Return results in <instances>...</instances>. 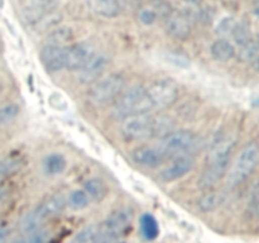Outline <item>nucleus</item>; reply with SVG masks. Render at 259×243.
<instances>
[{
	"label": "nucleus",
	"instance_id": "nucleus-1",
	"mask_svg": "<svg viewBox=\"0 0 259 243\" xmlns=\"http://www.w3.org/2000/svg\"><path fill=\"white\" fill-rule=\"evenodd\" d=\"M153 108L154 106L146 88L141 85H133L128 89H124L123 93L114 101L113 115L116 119H123L133 114L149 113V110Z\"/></svg>",
	"mask_w": 259,
	"mask_h": 243
},
{
	"label": "nucleus",
	"instance_id": "nucleus-2",
	"mask_svg": "<svg viewBox=\"0 0 259 243\" xmlns=\"http://www.w3.org/2000/svg\"><path fill=\"white\" fill-rule=\"evenodd\" d=\"M67 205V199L63 195L56 194L38 204L34 209L30 210L20 223V229L24 233L33 232L39 229L47 222L58 217L65 210Z\"/></svg>",
	"mask_w": 259,
	"mask_h": 243
},
{
	"label": "nucleus",
	"instance_id": "nucleus-3",
	"mask_svg": "<svg viewBox=\"0 0 259 243\" xmlns=\"http://www.w3.org/2000/svg\"><path fill=\"white\" fill-rule=\"evenodd\" d=\"M126 85L125 77L119 72L108 73L91 84L88 99L93 105L104 106L114 103L124 91Z\"/></svg>",
	"mask_w": 259,
	"mask_h": 243
},
{
	"label": "nucleus",
	"instance_id": "nucleus-4",
	"mask_svg": "<svg viewBox=\"0 0 259 243\" xmlns=\"http://www.w3.org/2000/svg\"><path fill=\"white\" fill-rule=\"evenodd\" d=\"M259 161V146L255 142H250L243 147L235 158L232 169L228 171L227 184L229 187H238L247 181L257 167Z\"/></svg>",
	"mask_w": 259,
	"mask_h": 243
},
{
	"label": "nucleus",
	"instance_id": "nucleus-5",
	"mask_svg": "<svg viewBox=\"0 0 259 243\" xmlns=\"http://www.w3.org/2000/svg\"><path fill=\"white\" fill-rule=\"evenodd\" d=\"M201 138L191 131H172L159 138L158 147L168 156L192 154L201 147Z\"/></svg>",
	"mask_w": 259,
	"mask_h": 243
},
{
	"label": "nucleus",
	"instance_id": "nucleus-6",
	"mask_svg": "<svg viewBox=\"0 0 259 243\" xmlns=\"http://www.w3.org/2000/svg\"><path fill=\"white\" fill-rule=\"evenodd\" d=\"M133 218L134 210L129 207H123L114 210L104 220L95 243H114L131 227Z\"/></svg>",
	"mask_w": 259,
	"mask_h": 243
},
{
	"label": "nucleus",
	"instance_id": "nucleus-7",
	"mask_svg": "<svg viewBox=\"0 0 259 243\" xmlns=\"http://www.w3.org/2000/svg\"><path fill=\"white\" fill-rule=\"evenodd\" d=\"M120 120V133L126 141L142 142L154 138L153 115L148 113L133 114Z\"/></svg>",
	"mask_w": 259,
	"mask_h": 243
},
{
	"label": "nucleus",
	"instance_id": "nucleus-8",
	"mask_svg": "<svg viewBox=\"0 0 259 243\" xmlns=\"http://www.w3.org/2000/svg\"><path fill=\"white\" fill-rule=\"evenodd\" d=\"M154 108H168L174 105L180 95V88L172 78H158L146 88Z\"/></svg>",
	"mask_w": 259,
	"mask_h": 243
},
{
	"label": "nucleus",
	"instance_id": "nucleus-9",
	"mask_svg": "<svg viewBox=\"0 0 259 243\" xmlns=\"http://www.w3.org/2000/svg\"><path fill=\"white\" fill-rule=\"evenodd\" d=\"M96 53L98 52H96L95 47L89 42L73 43V45L66 46V70L80 71Z\"/></svg>",
	"mask_w": 259,
	"mask_h": 243
},
{
	"label": "nucleus",
	"instance_id": "nucleus-10",
	"mask_svg": "<svg viewBox=\"0 0 259 243\" xmlns=\"http://www.w3.org/2000/svg\"><path fill=\"white\" fill-rule=\"evenodd\" d=\"M131 157L137 165L146 169H157L162 166L167 158V154L158 146H138L131 152Z\"/></svg>",
	"mask_w": 259,
	"mask_h": 243
},
{
	"label": "nucleus",
	"instance_id": "nucleus-11",
	"mask_svg": "<svg viewBox=\"0 0 259 243\" xmlns=\"http://www.w3.org/2000/svg\"><path fill=\"white\" fill-rule=\"evenodd\" d=\"M195 167V159L191 154H182V156H176L174 161L167 165L161 172L158 177L163 182H172L176 180L182 179L186 176L189 172L192 171Z\"/></svg>",
	"mask_w": 259,
	"mask_h": 243
},
{
	"label": "nucleus",
	"instance_id": "nucleus-12",
	"mask_svg": "<svg viewBox=\"0 0 259 243\" xmlns=\"http://www.w3.org/2000/svg\"><path fill=\"white\" fill-rule=\"evenodd\" d=\"M109 61L108 56L104 53H96L80 71H78V78L81 84H94L99 78L103 77L108 68Z\"/></svg>",
	"mask_w": 259,
	"mask_h": 243
},
{
	"label": "nucleus",
	"instance_id": "nucleus-13",
	"mask_svg": "<svg viewBox=\"0 0 259 243\" xmlns=\"http://www.w3.org/2000/svg\"><path fill=\"white\" fill-rule=\"evenodd\" d=\"M57 0H29L23 8V19L27 24L33 27L45 15L57 9Z\"/></svg>",
	"mask_w": 259,
	"mask_h": 243
},
{
	"label": "nucleus",
	"instance_id": "nucleus-14",
	"mask_svg": "<svg viewBox=\"0 0 259 243\" xmlns=\"http://www.w3.org/2000/svg\"><path fill=\"white\" fill-rule=\"evenodd\" d=\"M66 47L46 46L40 50L39 58L47 72L56 73L66 70Z\"/></svg>",
	"mask_w": 259,
	"mask_h": 243
},
{
	"label": "nucleus",
	"instance_id": "nucleus-15",
	"mask_svg": "<svg viewBox=\"0 0 259 243\" xmlns=\"http://www.w3.org/2000/svg\"><path fill=\"white\" fill-rule=\"evenodd\" d=\"M235 143H237V141L233 136H223L219 139H217L207 152V164L230 162Z\"/></svg>",
	"mask_w": 259,
	"mask_h": 243
},
{
	"label": "nucleus",
	"instance_id": "nucleus-16",
	"mask_svg": "<svg viewBox=\"0 0 259 243\" xmlns=\"http://www.w3.org/2000/svg\"><path fill=\"white\" fill-rule=\"evenodd\" d=\"M166 33L177 40H185L191 35V24L189 18L182 13L172 12L164 23Z\"/></svg>",
	"mask_w": 259,
	"mask_h": 243
},
{
	"label": "nucleus",
	"instance_id": "nucleus-17",
	"mask_svg": "<svg viewBox=\"0 0 259 243\" xmlns=\"http://www.w3.org/2000/svg\"><path fill=\"white\" fill-rule=\"evenodd\" d=\"M230 162H218V164H206V167L200 175L197 185L202 190H211L229 171Z\"/></svg>",
	"mask_w": 259,
	"mask_h": 243
},
{
	"label": "nucleus",
	"instance_id": "nucleus-18",
	"mask_svg": "<svg viewBox=\"0 0 259 243\" xmlns=\"http://www.w3.org/2000/svg\"><path fill=\"white\" fill-rule=\"evenodd\" d=\"M73 39V30L70 27L58 25L55 29L50 30L46 35V46L66 47Z\"/></svg>",
	"mask_w": 259,
	"mask_h": 243
},
{
	"label": "nucleus",
	"instance_id": "nucleus-19",
	"mask_svg": "<svg viewBox=\"0 0 259 243\" xmlns=\"http://www.w3.org/2000/svg\"><path fill=\"white\" fill-rule=\"evenodd\" d=\"M210 55L217 61L228 62L235 56V47L232 42L225 38H219L210 46Z\"/></svg>",
	"mask_w": 259,
	"mask_h": 243
},
{
	"label": "nucleus",
	"instance_id": "nucleus-20",
	"mask_svg": "<svg viewBox=\"0 0 259 243\" xmlns=\"http://www.w3.org/2000/svg\"><path fill=\"white\" fill-rule=\"evenodd\" d=\"M91 8L98 15L104 18H116L120 14L119 0H90Z\"/></svg>",
	"mask_w": 259,
	"mask_h": 243
},
{
	"label": "nucleus",
	"instance_id": "nucleus-21",
	"mask_svg": "<svg viewBox=\"0 0 259 243\" xmlns=\"http://www.w3.org/2000/svg\"><path fill=\"white\" fill-rule=\"evenodd\" d=\"M83 190L89 195L90 200L103 201L108 195V186L105 182L99 177H89L83 181Z\"/></svg>",
	"mask_w": 259,
	"mask_h": 243
},
{
	"label": "nucleus",
	"instance_id": "nucleus-22",
	"mask_svg": "<svg viewBox=\"0 0 259 243\" xmlns=\"http://www.w3.org/2000/svg\"><path fill=\"white\" fill-rule=\"evenodd\" d=\"M223 201H224V195L222 192L206 190V192L197 200V209L202 213H211L217 210L223 204Z\"/></svg>",
	"mask_w": 259,
	"mask_h": 243
},
{
	"label": "nucleus",
	"instance_id": "nucleus-23",
	"mask_svg": "<svg viewBox=\"0 0 259 243\" xmlns=\"http://www.w3.org/2000/svg\"><path fill=\"white\" fill-rule=\"evenodd\" d=\"M43 169L50 176H58L67 169V159L61 153H51L43 159Z\"/></svg>",
	"mask_w": 259,
	"mask_h": 243
},
{
	"label": "nucleus",
	"instance_id": "nucleus-24",
	"mask_svg": "<svg viewBox=\"0 0 259 243\" xmlns=\"http://www.w3.org/2000/svg\"><path fill=\"white\" fill-rule=\"evenodd\" d=\"M141 232L147 240H154L159 234V225L156 218L151 214H143L141 217Z\"/></svg>",
	"mask_w": 259,
	"mask_h": 243
},
{
	"label": "nucleus",
	"instance_id": "nucleus-25",
	"mask_svg": "<svg viewBox=\"0 0 259 243\" xmlns=\"http://www.w3.org/2000/svg\"><path fill=\"white\" fill-rule=\"evenodd\" d=\"M62 19H63L62 14L58 13L57 10H53V12L48 13L47 15H45L42 19L38 20V22L33 25V28L39 33H43V32L48 33L50 30L55 29L56 27H58V25L61 24V22H62Z\"/></svg>",
	"mask_w": 259,
	"mask_h": 243
},
{
	"label": "nucleus",
	"instance_id": "nucleus-26",
	"mask_svg": "<svg viewBox=\"0 0 259 243\" xmlns=\"http://www.w3.org/2000/svg\"><path fill=\"white\" fill-rule=\"evenodd\" d=\"M238 58L240 62L243 63H253L259 60V40L252 39L244 46H242L239 53H238Z\"/></svg>",
	"mask_w": 259,
	"mask_h": 243
},
{
	"label": "nucleus",
	"instance_id": "nucleus-27",
	"mask_svg": "<svg viewBox=\"0 0 259 243\" xmlns=\"http://www.w3.org/2000/svg\"><path fill=\"white\" fill-rule=\"evenodd\" d=\"M154 122V137L157 138H162L166 136L167 133L174 131L175 122L174 119L166 114H158V115H153Z\"/></svg>",
	"mask_w": 259,
	"mask_h": 243
},
{
	"label": "nucleus",
	"instance_id": "nucleus-28",
	"mask_svg": "<svg viewBox=\"0 0 259 243\" xmlns=\"http://www.w3.org/2000/svg\"><path fill=\"white\" fill-rule=\"evenodd\" d=\"M232 37L233 39L235 40L238 46H244L245 43H248L249 40H252V28L250 25L248 24L247 22H240V23H235L234 28L232 30Z\"/></svg>",
	"mask_w": 259,
	"mask_h": 243
},
{
	"label": "nucleus",
	"instance_id": "nucleus-29",
	"mask_svg": "<svg viewBox=\"0 0 259 243\" xmlns=\"http://www.w3.org/2000/svg\"><path fill=\"white\" fill-rule=\"evenodd\" d=\"M67 204L73 210H83L90 205V197L83 189L73 190L68 196Z\"/></svg>",
	"mask_w": 259,
	"mask_h": 243
},
{
	"label": "nucleus",
	"instance_id": "nucleus-30",
	"mask_svg": "<svg viewBox=\"0 0 259 243\" xmlns=\"http://www.w3.org/2000/svg\"><path fill=\"white\" fill-rule=\"evenodd\" d=\"M51 232L45 228H39L33 232L27 233V235L20 239L14 240L13 243H50Z\"/></svg>",
	"mask_w": 259,
	"mask_h": 243
},
{
	"label": "nucleus",
	"instance_id": "nucleus-31",
	"mask_svg": "<svg viewBox=\"0 0 259 243\" xmlns=\"http://www.w3.org/2000/svg\"><path fill=\"white\" fill-rule=\"evenodd\" d=\"M99 232H100V227L98 225H88L75 235L72 243H95L98 239Z\"/></svg>",
	"mask_w": 259,
	"mask_h": 243
},
{
	"label": "nucleus",
	"instance_id": "nucleus-32",
	"mask_svg": "<svg viewBox=\"0 0 259 243\" xmlns=\"http://www.w3.org/2000/svg\"><path fill=\"white\" fill-rule=\"evenodd\" d=\"M247 215L249 219H259V184L254 185L250 191L249 201L247 205Z\"/></svg>",
	"mask_w": 259,
	"mask_h": 243
},
{
	"label": "nucleus",
	"instance_id": "nucleus-33",
	"mask_svg": "<svg viewBox=\"0 0 259 243\" xmlns=\"http://www.w3.org/2000/svg\"><path fill=\"white\" fill-rule=\"evenodd\" d=\"M20 108L18 104H7V105L0 108V127L7 126L10 122L14 120L19 115Z\"/></svg>",
	"mask_w": 259,
	"mask_h": 243
},
{
	"label": "nucleus",
	"instance_id": "nucleus-34",
	"mask_svg": "<svg viewBox=\"0 0 259 243\" xmlns=\"http://www.w3.org/2000/svg\"><path fill=\"white\" fill-rule=\"evenodd\" d=\"M167 61L172 65L177 66V67L181 68H187L191 66V60H190L189 56H186L185 53L181 52H168L166 55Z\"/></svg>",
	"mask_w": 259,
	"mask_h": 243
},
{
	"label": "nucleus",
	"instance_id": "nucleus-35",
	"mask_svg": "<svg viewBox=\"0 0 259 243\" xmlns=\"http://www.w3.org/2000/svg\"><path fill=\"white\" fill-rule=\"evenodd\" d=\"M20 164H22V162L18 158H9L0 162V180H3L4 177H7L8 175L13 174L15 170L19 169Z\"/></svg>",
	"mask_w": 259,
	"mask_h": 243
},
{
	"label": "nucleus",
	"instance_id": "nucleus-36",
	"mask_svg": "<svg viewBox=\"0 0 259 243\" xmlns=\"http://www.w3.org/2000/svg\"><path fill=\"white\" fill-rule=\"evenodd\" d=\"M139 22L144 25H153L154 23L158 19V15L154 12V9L152 7H144L139 10Z\"/></svg>",
	"mask_w": 259,
	"mask_h": 243
},
{
	"label": "nucleus",
	"instance_id": "nucleus-37",
	"mask_svg": "<svg viewBox=\"0 0 259 243\" xmlns=\"http://www.w3.org/2000/svg\"><path fill=\"white\" fill-rule=\"evenodd\" d=\"M151 7L153 8L154 12L157 13V15H158V17L164 18V19H166V18L168 17L172 12H174L171 8V4H169V3H167L166 0H153Z\"/></svg>",
	"mask_w": 259,
	"mask_h": 243
},
{
	"label": "nucleus",
	"instance_id": "nucleus-38",
	"mask_svg": "<svg viewBox=\"0 0 259 243\" xmlns=\"http://www.w3.org/2000/svg\"><path fill=\"white\" fill-rule=\"evenodd\" d=\"M235 22L232 18H225L220 22L219 27H218V33L220 34H227V33H232L233 28H234Z\"/></svg>",
	"mask_w": 259,
	"mask_h": 243
},
{
	"label": "nucleus",
	"instance_id": "nucleus-39",
	"mask_svg": "<svg viewBox=\"0 0 259 243\" xmlns=\"http://www.w3.org/2000/svg\"><path fill=\"white\" fill-rule=\"evenodd\" d=\"M182 2L187 3V4H191V5H199L202 0H182Z\"/></svg>",
	"mask_w": 259,
	"mask_h": 243
},
{
	"label": "nucleus",
	"instance_id": "nucleus-40",
	"mask_svg": "<svg viewBox=\"0 0 259 243\" xmlns=\"http://www.w3.org/2000/svg\"><path fill=\"white\" fill-rule=\"evenodd\" d=\"M7 192H8V190L5 189V187H0V201L4 199V196L7 195Z\"/></svg>",
	"mask_w": 259,
	"mask_h": 243
},
{
	"label": "nucleus",
	"instance_id": "nucleus-41",
	"mask_svg": "<svg viewBox=\"0 0 259 243\" xmlns=\"http://www.w3.org/2000/svg\"><path fill=\"white\" fill-rule=\"evenodd\" d=\"M254 14L259 15V0H257V4H255L254 7Z\"/></svg>",
	"mask_w": 259,
	"mask_h": 243
},
{
	"label": "nucleus",
	"instance_id": "nucleus-42",
	"mask_svg": "<svg viewBox=\"0 0 259 243\" xmlns=\"http://www.w3.org/2000/svg\"><path fill=\"white\" fill-rule=\"evenodd\" d=\"M254 66H255V68H257V70L259 71V60L257 61V62H255V63H254Z\"/></svg>",
	"mask_w": 259,
	"mask_h": 243
},
{
	"label": "nucleus",
	"instance_id": "nucleus-43",
	"mask_svg": "<svg viewBox=\"0 0 259 243\" xmlns=\"http://www.w3.org/2000/svg\"><path fill=\"white\" fill-rule=\"evenodd\" d=\"M2 91H3V84L0 83V94H2Z\"/></svg>",
	"mask_w": 259,
	"mask_h": 243
}]
</instances>
